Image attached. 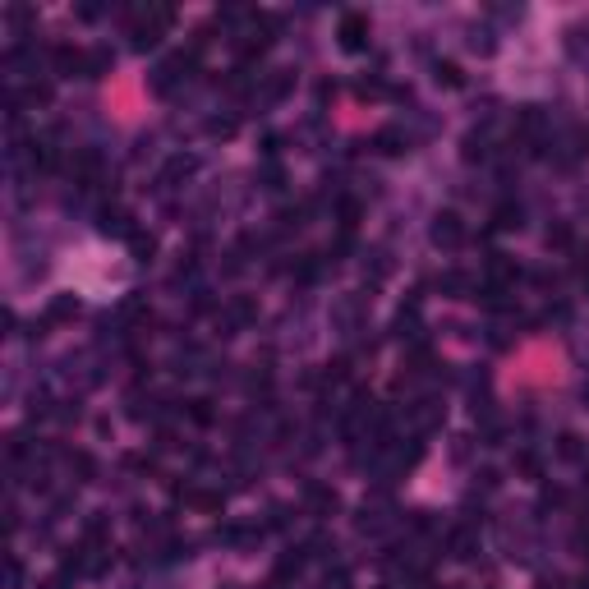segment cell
Returning a JSON list of instances; mask_svg holds the SVG:
<instances>
[{"label":"cell","mask_w":589,"mask_h":589,"mask_svg":"<svg viewBox=\"0 0 589 589\" xmlns=\"http://www.w3.org/2000/svg\"><path fill=\"white\" fill-rule=\"evenodd\" d=\"M433 244H442V249H460V244H465V225H460L456 212H437V221H433Z\"/></svg>","instance_id":"cell-1"},{"label":"cell","mask_w":589,"mask_h":589,"mask_svg":"<svg viewBox=\"0 0 589 589\" xmlns=\"http://www.w3.org/2000/svg\"><path fill=\"white\" fill-rule=\"evenodd\" d=\"M51 65L55 74H87V55L78 46H51Z\"/></svg>","instance_id":"cell-2"},{"label":"cell","mask_w":589,"mask_h":589,"mask_svg":"<svg viewBox=\"0 0 589 589\" xmlns=\"http://www.w3.org/2000/svg\"><path fill=\"white\" fill-rule=\"evenodd\" d=\"M364 42H368V18L364 14H346L341 18V46H346V51H359Z\"/></svg>","instance_id":"cell-3"},{"label":"cell","mask_w":589,"mask_h":589,"mask_svg":"<svg viewBox=\"0 0 589 589\" xmlns=\"http://www.w3.org/2000/svg\"><path fill=\"white\" fill-rule=\"evenodd\" d=\"M488 277H493L488 286H502V290H506L511 281H520V267L506 258V253H493V258H488Z\"/></svg>","instance_id":"cell-4"},{"label":"cell","mask_w":589,"mask_h":589,"mask_svg":"<svg viewBox=\"0 0 589 589\" xmlns=\"http://www.w3.org/2000/svg\"><path fill=\"white\" fill-rule=\"evenodd\" d=\"M373 147H378L382 156H400V152L410 147V139L396 129V124H387V129H378V134H373Z\"/></svg>","instance_id":"cell-5"},{"label":"cell","mask_w":589,"mask_h":589,"mask_svg":"<svg viewBox=\"0 0 589 589\" xmlns=\"http://www.w3.org/2000/svg\"><path fill=\"white\" fill-rule=\"evenodd\" d=\"M290 87H294V70H277L267 78V87H262V97H267V102H281Z\"/></svg>","instance_id":"cell-6"},{"label":"cell","mask_w":589,"mask_h":589,"mask_svg":"<svg viewBox=\"0 0 589 589\" xmlns=\"http://www.w3.org/2000/svg\"><path fill=\"white\" fill-rule=\"evenodd\" d=\"M74 171H78V180H83V184H97V175H102V156H97V152H78L74 156Z\"/></svg>","instance_id":"cell-7"},{"label":"cell","mask_w":589,"mask_h":589,"mask_svg":"<svg viewBox=\"0 0 589 589\" xmlns=\"http://www.w3.org/2000/svg\"><path fill=\"white\" fill-rule=\"evenodd\" d=\"M493 225H497V230H516V225H520V208H516V203H497Z\"/></svg>","instance_id":"cell-8"},{"label":"cell","mask_w":589,"mask_h":589,"mask_svg":"<svg viewBox=\"0 0 589 589\" xmlns=\"http://www.w3.org/2000/svg\"><path fill=\"white\" fill-rule=\"evenodd\" d=\"M111 60H115V55L106 51V46H97V51H87V78H102L106 70H111Z\"/></svg>","instance_id":"cell-9"},{"label":"cell","mask_w":589,"mask_h":589,"mask_svg":"<svg viewBox=\"0 0 589 589\" xmlns=\"http://www.w3.org/2000/svg\"><path fill=\"white\" fill-rule=\"evenodd\" d=\"M341 225H346V230H355L359 225V217H364V208H359V198H341Z\"/></svg>","instance_id":"cell-10"},{"label":"cell","mask_w":589,"mask_h":589,"mask_svg":"<svg viewBox=\"0 0 589 589\" xmlns=\"http://www.w3.org/2000/svg\"><path fill=\"white\" fill-rule=\"evenodd\" d=\"M78 313V304L70 299V294H65V299H55L51 304V313H46V327H51V322H65V318H74Z\"/></svg>","instance_id":"cell-11"},{"label":"cell","mask_w":589,"mask_h":589,"mask_svg":"<svg viewBox=\"0 0 589 589\" xmlns=\"http://www.w3.org/2000/svg\"><path fill=\"white\" fill-rule=\"evenodd\" d=\"M451 553H456V557L474 553V529H456V534H451Z\"/></svg>","instance_id":"cell-12"},{"label":"cell","mask_w":589,"mask_h":589,"mask_svg":"<svg viewBox=\"0 0 589 589\" xmlns=\"http://www.w3.org/2000/svg\"><path fill=\"white\" fill-rule=\"evenodd\" d=\"M437 83H447V87H460V83H465L460 65H451V60H437Z\"/></svg>","instance_id":"cell-13"},{"label":"cell","mask_w":589,"mask_h":589,"mask_svg":"<svg viewBox=\"0 0 589 589\" xmlns=\"http://www.w3.org/2000/svg\"><path fill=\"white\" fill-rule=\"evenodd\" d=\"M253 313H258V309H253V299H235V304H230V322H235V327L253 322Z\"/></svg>","instance_id":"cell-14"},{"label":"cell","mask_w":589,"mask_h":589,"mask_svg":"<svg viewBox=\"0 0 589 589\" xmlns=\"http://www.w3.org/2000/svg\"><path fill=\"white\" fill-rule=\"evenodd\" d=\"M309 506H313V511H336V493H327V488H313V493H309Z\"/></svg>","instance_id":"cell-15"},{"label":"cell","mask_w":589,"mask_h":589,"mask_svg":"<svg viewBox=\"0 0 589 589\" xmlns=\"http://www.w3.org/2000/svg\"><path fill=\"white\" fill-rule=\"evenodd\" d=\"M571 240H575V235H571V225H553V230H548V244H553V249H571Z\"/></svg>","instance_id":"cell-16"},{"label":"cell","mask_w":589,"mask_h":589,"mask_svg":"<svg viewBox=\"0 0 589 589\" xmlns=\"http://www.w3.org/2000/svg\"><path fill=\"white\" fill-rule=\"evenodd\" d=\"M129 244H134V253H139V258L147 262V258H152V249H156V240H152V235H139V230H134L129 235Z\"/></svg>","instance_id":"cell-17"},{"label":"cell","mask_w":589,"mask_h":589,"mask_svg":"<svg viewBox=\"0 0 589 589\" xmlns=\"http://www.w3.org/2000/svg\"><path fill=\"white\" fill-rule=\"evenodd\" d=\"M189 419L193 424H212V400H189Z\"/></svg>","instance_id":"cell-18"},{"label":"cell","mask_w":589,"mask_h":589,"mask_svg":"<svg viewBox=\"0 0 589 589\" xmlns=\"http://www.w3.org/2000/svg\"><path fill=\"white\" fill-rule=\"evenodd\" d=\"M70 469H78V474H83V479H92V456H83V451H74V456H70Z\"/></svg>","instance_id":"cell-19"},{"label":"cell","mask_w":589,"mask_h":589,"mask_svg":"<svg viewBox=\"0 0 589 589\" xmlns=\"http://www.w3.org/2000/svg\"><path fill=\"white\" fill-rule=\"evenodd\" d=\"M557 451H562L566 460H575V456H580V437H575V433H562V447H557Z\"/></svg>","instance_id":"cell-20"},{"label":"cell","mask_w":589,"mask_h":589,"mask_svg":"<svg viewBox=\"0 0 589 589\" xmlns=\"http://www.w3.org/2000/svg\"><path fill=\"white\" fill-rule=\"evenodd\" d=\"M193 506H203V511H212V506H221V493H189Z\"/></svg>","instance_id":"cell-21"},{"label":"cell","mask_w":589,"mask_h":589,"mask_svg":"<svg viewBox=\"0 0 589 589\" xmlns=\"http://www.w3.org/2000/svg\"><path fill=\"white\" fill-rule=\"evenodd\" d=\"M442 290H465V272H447V277H442Z\"/></svg>","instance_id":"cell-22"},{"label":"cell","mask_w":589,"mask_h":589,"mask_svg":"<svg viewBox=\"0 0 589 589\" xmlns=\"http://www.w3.org/2000/svg\"><path fill=\"white\" fill-rule=\"evenodd\" d=\"M516 465H520V469H525V474H538V460H534V456H529V451H520V460H516Z\"/></svg>","instance_id":"cell-23"},{"label":"cell","mask_w":589,"mask_h":589,"mask_svg":"<svg viewBox=\"0 0 589 589\" xmlns=\"http://www.w3.org/2000/svg\"><path fill=\"white\" fill-rule=\"evenodd\" d=\"M42 589H70V585H65V575H55V580H46Z\"/></svg>","instance_id":"cell-24"}]
</instances>
